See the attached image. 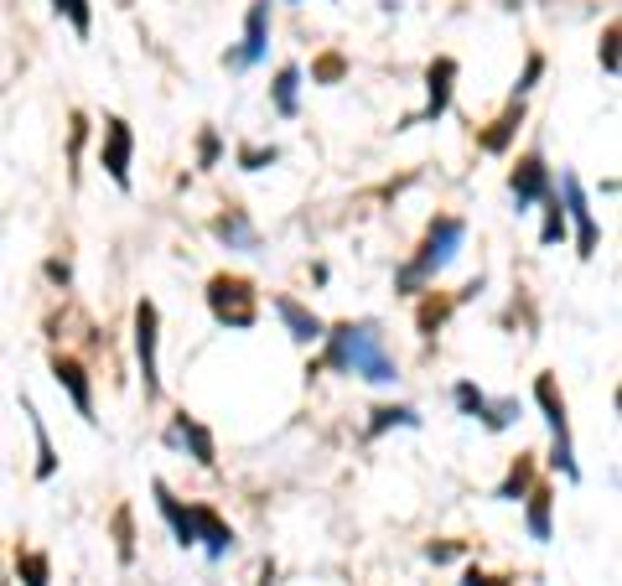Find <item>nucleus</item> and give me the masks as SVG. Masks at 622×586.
<instances>
[{
    "mask_svg": "<svg viewBox=\"0 0 622 586\" xmlns=\"http://www.w3.org/2000/svg\"><path fill=\"white\" fill-rule=\"evenodd\" d=\"M519 125H524V99H514L504 115H498V120L477 136V146H483V151H493V156L508 151V146H514V136H519Z\"/></svg>",
    "mask_w": 622,
    "mask_h": 586,
    "instance_id": "20",
    "label": "nucleus"
},
{
    "mask_svg": "<svg viewBox=\"0 0 622 586\" xmlns=\"http://www.w3.org/2000/svg\"><path fill=\"white\" fill-rule=\"evenodd\" d=\"M281 161V146H239V167L244 172H265Z\"/></svg>",
    "mask_w": 622,
    "mask_h": 586,
    "instance_id": "29",
    "label": "nucleus"
},
{
    "mask_svg": "<svg viewBox=\"0 0 622 586\" xmlns=\"http://www.w3.org/2000/svg\"><path fill=\"white\" fill-rule=\"evenodd\" d=\"M135 359H140L146 399H161V311L151 296L135 301Z\"/></svg>",
    "mask_w": 622,
    "mask_h": 586,
    "instance_id": "5",
    "label": "nucleus"
},
{
    "mask_svg": "<svg viewBox=\"0 0 622 586\" xmlns=\"http://www.w3.org/2000/svg\"><path fill=\"white\" fill-rule=\"evenodd\" d=\"M539 207H545V224H539V244H545V249H556V244L566 239V228H571V224H566V207H560L556 192H550V198H545Z\"/></svg>",
    "mask_w": 622,
    "mask_h": 586,
    "instance_id": "23",
    "label": "nucleus"
},
{
    "mask_svg": "<svg viewBox=\"0 0 622 586\" xmlns=\"http://www.w3.org/2000/svg\"><path fill=\"white\" fill-rule=\"evenodd\" d=\"M130 156H135L130 120L109 115V120H104V140H99V167L109 172V182H115L119 192H130Z\"/></svg>",
    "mask_w": 622,
    "mask_h": 586,
    "instance_id": "10",
    "label": "nucleus"
},
{
    "mask_svg": "<svg viewBox=\"0 0 622 586\" xmlns=\"http://www.w3.org/2000/svg\"><path fill=\"white\" fill-rule=\"evenodd\" d=\"M550 509H556V493H550V488L535 483L529 493H524V530H529V540H535V545H550V540H556Z\"/></svg>",
    "mask_w": 622,
    "mask_h": 586,
    "instance_id": "17",
    "label": "nucleus"
},
{
    "mask_svg": "<svg viewBox=\"0 0 622 586\" xmlns=\"http://www.w3.org/2000/svg\"><path fill=\"white\" fill-rule=\"evenodd\" d=\"M597 57H602L607 78H618V21H607V32H602V47H597Z\"/></svg>",
    "mask_w": 622,
    "mask_h": 586,
    "instance_id": "34",
    "label": "nucleus"
},
{
    "mask_svg": "<svg viewBox=\"0 0 622 586\" xmlns=\"http://www.w3.org/2000/svg\"><path fill=\"white\" fill-rule=\"evenodd\" d=\"M52 380H57V390H67L73 411L84 415L88 426L99 420V415H94V384H88V369L73 359V353H52Z\"/></svg>",
    "mask_w": 622,
    "mask_h": 586,
    "instance_id": "12",
    "label": "nucleus"
},
{
    "mask_svg": "<svg viewBox=\"0 0 622 586\" xmlns=\"http://www.w3.org/2000/svg\"><path fill=\"white\" fill-rule=\"evenodd\" d=\"M151 493H156V509H161V519H167V530H171V540L182 545V551H198V524H192V503H182L177 493H171L161 478L151 483Z\"/></svg>",
    "mask_w": 622,
    "mask_h": 586,
    "instance_id": "14",
    "label": "nucleus"
},
{
    "mask_svg": "<svg viewBox=\"0 0 622 586\" xmlns=\"http://www.w3.org/2000/svg\"><path fill=\"white\" fill-rule=\"evenodd\" d=\"M192 524H198V545L208 561H229L234 555V530L223 524V514L213 503H192Z\"/></svg>",
    "mask_w": 622,
    "mask_h": 586,
    "instance_id": "13",
    "label": "nucleus"
},
{
    "mask_svg": "<svg viewBox=\"0 0 622 586\" xmlns=\"http://www.w3.org/2000/svg\"><path fill=\"white\" fill-rule=\"evenodd\" d=\"M560 207H566V224H576V255L591 259L597 255V244H602V228H597V213L587 203V188H581V177L576 172H560V188H556Z\"/></svg>",
    "mask_w": 622,
    "mask_h": 586,
    "instance_id": "6",
    "label": "nucleus"
},
{
    "mask_svg": "<svg viewBox=\"0 0 622 586\" xmlns=\"http://www.w3.org/2000/svg\"><path fill=\"white\" fill-rule=\"evenodd\" d=\"M446 317H452V301H436V296H431V301L421 307V332L425 338H436V328L446 322Z\"/></svg>",
    "mask_w": 622,
    "mask_h": 586,
    "instance_id": "33",
    "label": "nucleus"
},
{
    "mask_svg": "<svg viewBox=\"0 0 622 586\" xmlns=\"http://www.w3.org/2000/svg\"><path fill=\"white\" fill-rule=\"evenodd\" d=\"M535 488V451H519L514 462H508V472H504V483L493 488V499L498 503H524V493Z\"/></svg>",
    "mask_w": 622,
    "mask_h": 586,
    "instance_id": "19",
    "label": "nucleus"
},
{
    "mask_svg": "<svg viewBox=\"0 0 622 586\" xmlns=\"http://www.w3.org/2000/svg\"><path fill=\"white\" fill-rule=\"evenodd\" d=\"M260 586H275V561H265V571H260Z\"/></svg>",
    "mask_w": 622,
    "mask_h": 586,
    "instance_id": "38",
    "label": "nucleus"
},
{
    "mask_svg": "<svg viewBox=\"0 0 622 586\" xmlns=\"http://www.w3.org/2000/svg\"><path fill=\"white\" fill-rule=\"evenodd\" d=\"M275 317L286 322L291 343H302V348L321 343V332H327V322H321V317L306 307V301H296V296H275Z\"/></svg>",
    "mask_w": 622,
    "mask_h": 586,
    "instance_id": "15",
    "label": "nucleus"
},
{
    "mask_svg": "<svg viewBox=\"0 0 622 586\" xmlns=\"http://www.w3.org/2000/svg\"><path fill=\"white\" fill-rule=\"evenodd\" d=\"M219 156H223V140H219V130L208 125V130L198 136V167L202 172H208V167H219Z\"/></svg>",
    "mask_w": 622,
    "mask_h": 586,
    "instance_id": "32",
    "label": "nucleus"
},
{
    "mask_svg": "<svg viewBox=\"0 0 622 586\" xmlns=\"http://www.w3.org/2000/svg\"><path fill=\"white\" fill-rule=\"evenodd\" d=\"M519 415H524L519 395H508V399H488V411H483V426H488V431H508V426H514Z\"/></svg>",
    "mask_w": 622,
    "mask_h": 586,
    "instance_id": "25",
    "label": "nucleus"
},
{
    "mask_svg": "<svg viewBox=\"0 0 622 586\" xmlns=\"http://www.w3.org/2000/svg\"><path fill=\"white\" fill-rule=\"evenodd\" d=\"M556 192V177H550V167H545V151H524L519 167L508 172V198H514V213H529V207H539L545 198Z\"/></svg>",
    "mask_w": 622,
    "mask_h": 586,
    "instance_id": "7",
    "label": "nucleus"
},
{
    "mask_svg": "<svg viewBox=\"0 0 622 586\" xmlns=\"http://www.w3.org/2000/svg\"><path fill=\"white\" fill-rule=\"evenodd\" d=\"M167 447H171V451H187V457H192L198 467H208V472L219 467V441H213V431L202 426L198 415H187V411L171 415V426H167Z\"/></svg>",
    "mask_w": 622,
    "mask_h": 586,
    "instance_id": "11",
    "label": "nucleus"
},
{
    "mask_svg": "<svg viewBox=\"0 0 622 586\" xmlns=\"http://www.w3.org/2000/svg\"><path fill=\"white\" fill-rule=\"evenodd\" d=\"M265 52H270V0H254L250 17H244V42L223 52V68L250 73L265 63Z\"/></svg>",
    "mask_w": 622,
    "mask_h": 586,
    "instance_id": "8",
    "label": "nucleus"
},
{
    "mask_svg": "<svg viewBox=\"0 0 622 586\" xmlns=\"http://www.w3.org/2000/svg\"><path fill=\"white\" fill-rule=\"evenodd\" d=\"M456 73H462V63H456V57H436V63L425 68V109H421V115H410V120H404L400 130H410V125H436L441 115L452 109Z\"/></svg>",
    "mask_w": 622,
    "mask_h": 586,
    "instance_id": "9",
    "label": "nucleus"
},
{
    "mask_svg": "<svg viewBox=\"0 0 622 586\" xmlns=\"http://www.w3.org/2000/svg\"><path fill=\"white\" fill-rule=\"evenodd\" d=\"M321 343H327L321 369H333V374H358V380H369V384L400 380V363H394V353H389L384 332H379L373 317H363V322H337V328L321 332Z\"/></svg>",
    "mask_w": 622,
    "mask_h": 586,
    "instance_id": "1",
    "label": "nucleus"
},
{
    "mask_svg": "<svg viewBox=\"0 0 622 586\" xmlns=\"http://www.w3.org/2000/svg\"><path fill=\"white\" fill-rule=\"evenodd\" d=\"M539 78H545V52H529V57H524L519 84H514V99H524V94H529V88H535Z\"/></svg>",
    "mask_w": 622,
    "mask_h": 586,
    "instance_id": "31",
    "label": "nucleus"
},
{
    "mask_svg": "<svg viewBox=\"0 0 622 586\" xmlns=\"http://www.w3.org/2000/svg\"><path fill=\"white\" fill-rule=\"evenodd\" d=\"M21 411H27V420H32V436H36V478H42V483H52V478H57V451H52V436H48L42 415H36V405L27 395H21Z\"/></svg>",
    "mask_w": 622,
    "mask_h": 586,
    "instance_id": "22",
    "label": "nucleus"
},
{
    "mask_svg": "<svg viewBox=\"0 0 622 586\" xmlns=\"http://www.w3.org/2000/svg\"><path fill=\"white\" fill-rule=\"evenodd\" d=\"M342 78H348V57H342V52H321L317 63H312V84H342Z\"/></svg>",
    "mask_w": 622,
    "mask_h": 586,
    "instance_id": "27",
    "label": "nucleus"
},
{
    "mask_svg": "<svg viewBox=\"0 0 622 586\" xmlns=\"http://www.w3.org/2000/svg\"><path fill=\"white\" fill-rule=\"evenodd\" d=\"M213 239L239 249V255H250V249H260V228H254V219L244 213V207H229V213L213 219Z\"/></svg>",
    "mask_w": 622,
    "mask_h": 586,
    "instance_id": "16",
    "label": "nucleus"
},
{
    "mask_svg": "<svg viewBox=\"0 0 622 586\" xmlns=\"http://www.w3.org/2000/svg\"><path fill=\"white\" fill-rule=\"evenodd\" d=\"M462 244H467V224L456 219V213H436L431 224H425V239H421V249L404 259L400 265V276H394V291H404V296H421L431 280L452 265L456 255H462Z\"/></svg>",
    "mask_w": 622,
    "mask_h": 586,
    "instance_id": "2",
    "label": "nucleus"
},
{
    "mask_svg": "<svg viewBox=\"0 0 622 586\" xmlns=\"http://www.w3.org/2000/svg\"><path fill=\"white\" fill-rule=\"evenodd\" d=\"M17 571L27 586H52V561L42 551H17Z\"/></svg>",
    "mask_w": 622,
    "mask_h": 586,
    "instance_id": "24",
    "label": "nucleus"
},
{
    "mask_svg": "<svg viewBox=\"0 0 622 586\" xmlns=\"http://www.w3.org/2000/svg\"><path fill=\"white\" fill-rule=\"evenodd\" d=\"M456 555H462V545H452V540H446V545H425V561H436V566H446Z\"/></svg>",
    "mask_w": 622,
    "mask_h": 586,
    "instance_id": "35",
    "label": "nucleus"
},
{
    "mask_svg": "<svg viewBox=\"0 0 622 586\" xmlns=\"http://www.w3.org/2000/svg\"><path fill=\"white\" fill-rule=\"evenodd\" d=\"M456 586H508V582H504V576H483V571H467V576H462Z\"/></svg>",
    "mask_w": 622,
    "mask_h": 586,
    "instance_id": "37",
    "label": "nucleus"
},
{
    "mask_svg": "<svg viewBox=\"0 0 622 586\" xmlns=\"http://www.w3.org/2000/svg\"><path fill=\"white\" fill-rule=\"evenodd\" d=\"M48 280H52V286H67V280H73L67 259H48Z\"/></svg>",
    "mask_w": 622,
    "mask_h": 586,
    "instance_id": "36",
    "label": "nucleus"
},
{
    "mask_svg": "<svg viewBox=\"0 0 622 586\" xmlns=\"http://www.w3.org/2000/svg\"><path fill=\"white\" fill-rule=\"evenodd\" d=\"M270 109L281 115V120H296L302 115V68L286 63V68L275 73V84H270Z\"/></svg>",
    "mask_w": 622,
    "mask_h": 586,
    "instance_id": "18",
    "label": "nucleus"
},
{
    "mask_svg": "<svg viewBox=\"0 0 622 586\" xmlns=\"http://www.w3.org/2000/svg\"><path fill=\"white\" fill-rule=\"evenodd\" d=\"M369 431H363V441H379L384 431H394V426H404V431H421V411L415 405H379V411H369Z\"/></svg>",
    "mask_w": 622,
    "mask_h": 586,
    "instance_id": "21",
    "label": "nucleus"
},
{
    "mask_svg": "<svg viewBox=\"0 0 622 586\" xmlns=\"http://www.w3.org/2000/svg\"><path fill=\"white\" fill-rule=\"evenodd\" d=\"M535 405L545 415V426H550V467L566 472V478H581V462H576V447H571V415H566V395H560L556 374H539L535 380Z\"/></svg>",
    "mask_w": 622,
    "mask_h": 586,
    "instance_id": "3",
    "label": "nucleus"
},
{
    "mask_svg": "<svg viewBox=\"0 0 622 586\" xmlns=\"http://www.w3.org/2000/svg\"><path fill=\"white\" fill-rule=\"evenodd\" d=\"M208 311L229 332H250L260 322V291L244 276H213L208 280Z\"/></svg>",
    "mask_w": 622,
    "mask_h": 586,
    "instance_id": "4",
    "label": "nucleus"
},
{
    "mask_svg": "<svg viewBox=\"0 0 622 586\" xmlns=\"http://www.w3.org/2000/svg\"><path fill=\"white\" fill-rule=\"evenodd\" d=\"M452 399H456V411L467 415V420H483V411H488V395H483L472 380H456L452 384Z\"/></svg>",
    "mask_w": 622,
    "mask_h": 586,
    "instance_id": "26",
    "label": "nucleus"
},
{
    "mask_svg": "<svg viewBox=\"0 0 622 586\" xmlns=\"http://www.w3.org/2000/svg\"><path fill=\"white\" fill-rule=\"evenodd\" d=\"M57 6V17H67V26L78 36H88L94 32V11H88V0H52Z\"/></svg>",
    "mask_w": 622,
    "mask_h": 586,
    "instance_id": "28",
    "label": "nucleus"
},
{
    "mask_svg": "<svg viewBox=\"0 0 622 586\" xmlns=\"http://www.w3.org/2000/svg\"><path fill=\"white\" fill-rule=\"evenodd\" d=\"M115 551H119V561L130 566L135 561V530H130V509H119L115 514Z\"/></svg>",
    "mask_w": 622,
    "mask_h": 586,
    "instance_id": "30",
    "label": "nucleus"
}]
</instances>
